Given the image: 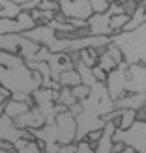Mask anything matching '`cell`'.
<instances>
[{
    "label": "cell",
    "instance_id": "obj_23",
    "mask_svg": "<svg viewBox=\"0 0 146 153\" xmlns=\"http://www.w3.org/2000/svg\"><path fill=\"white\" fill-rule=\"evenodd\" d=\"M105 52H107V54H109L112 60H114V62H116V64H122V62H124V56H122V51L116 47V45H114L112 41L109 43V45H107V47H105Z\"/></svg>",
    "mask_w": 146,
    "mask_h": 153
},
{
    "label": "cell",
    "instance_id": "obj_34",
    "mask_svg": "<svg viewBox=\"0 0 146 153\" xmlns=\"http://www.w3.org/2000/svg\"><path fill=\"white\" fill-rule=\"evenodd\" d=\"M107 2H109V4H112V2H114V4H124L126 0H107Z\"/></svg>",
    "mask_w": 146,
    "mask_h": 153
},
{
    "label": "cell",
    "instance_id": "obj_11",
    "mask_svg": "<svg viewBox=\"0 0 146 153\" xmlns=\"http://www.w3.org/2000/svg\"><path fill=\"white\" fill-rule=\"evenodd\" d=\"M19 39L21 34H0V51L19 54Z\"/></svg>",
    "mask_w": 146,
    "mask_h": 153
},
{
    "label": "cell",
    "instance_id": "obj_14",
    "mask_svg": "<svg viewBox=\"0 0 146 153\" xmlns=\"http://www.w3.org/2000/svg\"><path fill=\"white\" fill-rule=\"evenodd\" d=\"M56 82L60 84V86L71 88V86H75V84L81 82V76H79V73H77L75 67H71V69H66V71L60 73V75L56 76Z\"/></svg>",
    "mask_w": 146,
    "mask_h": 153
},
{
    "label": "cell",
    "instance_id": "obj_13",
    "mask_svg": "<svg viewBox=\"0 0 146 153\" xmlns=\"http://www.w3.org/2000/svg\"><path fill=\"white\" fill-rule=\"evenodd\" d=\"M15 153H41V144L34 140H26V138H19L17 142H13Z\"/></svg>",
    "mask_w": 146,
    "mask_h": 153
},
{
    "label": "cell",
    "instance_id": "obj_2",
    "mask_svg": "<svg viewBox=\"0 0 146 153\" xmlns=\"http://www.w3.org/2000/svg\"><path fill=\"white\" fill-rule=\"evenodd\" d=\"M127 67L129 64L122 62L114 67L112 71L107 73V79H105V86H107V91H109V95L114 99L122 97L127 91Z\"/></svg>",
    "mask_w": 146,
    "mask_h": 153
},
{
    "label": "cell",
    "instance_id": "obj_15",
    "mask_svg": "<svg viewBox=\"0 0 146 153\" xmlns=\"http://www.w3.org/2000/svg\"><path fill=\"white\" fill-rule=\"evenodd\" d=\"M135 121H137V110H133V108H120V116L116 120V125L120 129L126 131V129H129Z\"/></svg>",
    "mask_w": 146,
    "mask_h": 153
},
{
    "label": "cell",
    "instance_id": "obj_29",
    "mask_svg": "<svg viewBox=\"0 0 146 153\" xmlns=\"http://www.w3.org/2000/svg\"><path fill=\"white\" fill-rule=\"evenodd\" d=\"M107 13H109L111 15V17H112V15H120V13H124V7H122V4H109V7H107Z\"/></svg>",
    "mask_w": 146,
    "mask_h": 153
},
{
    "label": "cell",
    "instance_id": "obj_24",
    "mask_svg": "<svg viewBox=\"0 0 146 153\" xmlns=\"http://www.w3.org/2000/svg\"><path fill=\"white\" fill-rule=\"evenodd\" d=\"M75 153H96L94 144H90L88 140H75Z\"/></svg>",
    "mask_w": 146,
    "mask_h": 153
},
{
    "label": "cell",
    "instance_id": "obj_6",
    "mask_svg": "<svg viewBox=\"0 0 146 153\" xmlns=\"http://www.w3.org/2000/svg\"><path fill=\"white\" fill-rule=\"evenodd\" d=\"M60 13L66 19H84L86 21L92 15V7L88 0H58Z\"/></svg>",
    "mask_w": 146,
    "mask_h": 153
},
{
    "label": "cell",
    "instance_id": "obj_31",
    "mask_svg": "<svg viewBox=\"0 0 146 153\" xmlns=\"http://www.w3.org/2000/svg\"><path fill=\"white\" fill-rule=\"evenodd\" d=\"M58 153H75V142H71V144H60Z\"/></svg>",
    "mask_w": 146,
    "mask_h": 153
},
{
    "label": "cell",
    "instance_id": "obj_28",
    "mask_svg": "<svg viewBox=\"0 0 146 153\" xmlns=\"http://www.w3.org/2000/svg\"><path fill=\"white\" fill-rule=\"evenodd\" d=\"M92 73H94V76H96V80H97V82H105L107 73H105L99 65H94V67H92Z\"/></svg>",
    "mask_w": 146,
    "mask_h": 153
},
{
    "label": "cell",
    "instance_id": "obj_26",
    "mask_svg": "<svg viewBox=\"0 0 146 153\" xmlns=\"http://www.w3.org/2000/svg\"><path fill=\"white\" fill-rule=\"evenodd\" d=\"M37 7L45 11H60V2H56V0H41Z\"/></svg>",
    "mask_w": 146,
    "mask_h": 153
},
{
    "label": "cell",
    "instance_id": "obj_12",
    "mask_svg": "<svg viewBox=\"0 0 146 153\" xmlns=\"http://www.w3.org/2000/svg\"><path fill=\"white\" fill-rule=\"evenodd\" d=\"M142 25H146V10L139 4V7L129 15V21H127V25L124 26L122 32H129V30H135V28H139Z\"/></svg>",
    "mask_w": 146,
    "mask_h": 153
},
{
    "label": "cell",
    "instance_id": "obj_9",
    "mask_svg": "<svg viewBox=\"0 0 146 153\" xmlns=\"http://www.w3.org/2000/svg\"><path fill=\"white\" fill-rule=\"evenodd\" d=\"M146 105V94H135V91H126L122 97L114 99V108H141Z\"/></svg>",
    "mask_w": 146,
    "mask_h": 153
},
{
    "label": "cell",
    "instance_id": "obj_16",
    "mask_svg": "<svg viewBox=\"0 0 146 153\" xmlns=\"http://www.w3.org/2000/svg\"><path fill=\"white\" fill-rule=\"evenodd\" d=\"M21 11H22L21 6H17L15 2H11V0H0V17L15 19Z\"/></svg>",
    "mask_w": 146,
    "mask_h": 153
},
{
    "label": "cell",
    "instance_id": "obj_21",
    "mask_svg": "<svg viewBox=\"0 0 146 153\" xmlns=\"http://www.w3.org/2000/svg\"><path fill=\"white\" fill-rule=\"evenodd\" d=\"M75 101H77V99L71 95V90H70V88L62 86V90H58V99H56V103H62L64 106H67V108H70Z\"/></svg>",
    "mask_w": 146,
    "mask_h": 153
},
{
    "label": "cell",
    "instance_id": "obj_3",
    "mask_svg": "<svg viewBox=\"0 0 146 153\" xmlns=\"http://www.w3.org/2000/svg\"><path fill=\"white\" fill-rule=\"evenodd\" d=\"M55 127H56V136H58L60 144H71V142H75L77 121H75V116L70 110H64V112L56 114Z\"/></svg>",
    "mask_w": 146,
    "mask_h": 153
},
{
    "label": "cell",
    "instance_id": "obj_20",
    "mask_svg": "<svg viewBox=\"0 0 146 153\" xmlns=\"http://www.w3.org/2000/svg\"><path fill=\"white\" fill-rule=\"evenodd\" d=\"M97 65L101 67V69H103L105 73H109V71H112V69H114V67H116L118 64L114 62V60H112V58H111V56H109V54H107V52L103 51L101 54L97 56Z\"/></svg>",
    "mask_w": 146,
    "mask_h": 153
},
{
    "label": "cell",
    "instance_id": "obj_33",
    "mask_svg": "<svg viewBox=\"0 0 146 153\" xmlns=\"http://www.w3.org/2000/svg\"><path fill=\"white\" fill-rule=\"evenodd\" d=\"M114 153H137L133 148H129V146H126L124 149H122V151H114Z\"/></svg>",
    "mask_w": 146,
    "mask_h": 153
},
{
    "label": "cell",
    "instance_id": "obj_1",
    "mask_svg": "<svg viewBox=\"0 0 146 153\" xmlns=\"http://www.w3.org/2000/svg\"><path fill=\"white\" fill-rule=\"evenodd\" d=\"M111 41L122 51L126 64H144L146 65V25L111 36Z\"/></svg>",
    "mask_w": 146,
    "mask_h": 153
},
{
    "label": "cell",
    "instance_id": "obj_4",
    "mask_svg": "<svg viewBox=\"0 0 146 153\" xmlns=\"http://www.w3.org/2000/svg\"><path fill=\"white\" fill-rule=\"evenodd\" d=\"M19 138H26V140H34V133L32 129H19L15 125L13 118L0 114V142H17Z\"/></svg>",
    "mask_w": 146,
    "mask_h": 153
},
{
    "label": "cell",
    "instance_id": "obj_25",
    "mask_svg": "<svg viewBox=\"0 0 146 153\" xmlns=\"http://www.w3.org/2000/svg\"><path fill=\"white\" fill-rule=\"evenodd\" d=\"M88 2H90V7H92V13H103V11H107V7H109L107 0H88Z\"/></svg>",
    "mask_w": 146,
    "mask_h": 153
},
{
    "label": "cell",
    "instance_id": "obj_10",
    "mask_svg": "<svg viewBox=\"0 0 146 153\" xmlns=\"http://www.w3.org/2000/svg\"><path fill=\"white\" fill-rule=\"evenodd\" d=\"M30 103H26V101H17V99H7V101L4 103V114L6 116H10V118H19V116H22L25 112H28L30 110Z\"/></svg>",
    "mask_w": 146,
    "mask_h": 153
},
{
    "label": "cell",
    "instance_id": "obj_22",
    "mask_svg": "<svg viewBox=\"0 0 146 153\" xmlns=\"http://www.w3.org/2000/svg\"><path fill=\"white\" fill-rule=\"evenodd\" d=\"M90 88H92V86H86V84L79 82V84H75V86H71L70 90H71V95L77 99V101H82V99H86V97H88Z\"/></svg>",
    "mask_w": 146,
    "mask_h": 153
},
{
    "label": "cell",
    "instance_id": "obj_5",
    "mask_svg": "<svg viewBox=\"0 0 146 153\" xmlns=\"http://www.w3.org/2000/svg\"><path fill=\"white\" fill-rule=\"evenodd\" d=\"M124 144L133 148L137 153H146V121L137 120L124 131Z\"/></svg>",
    "mask_w": 146,
    "mask_h": 153
},
{
    "label": "cell",
    "instance_id": "obj_7",
    "mask_svg": "<svg viewBox=\"0 0 146 153\" xmlns=\"http://www.w3.org/2000/svg\"><path fill=\"white\" fill-rule=\"evenodd\" d=\"M22 36H26L28 39H32L34 43L40 45V47H47V49L58 39L55 28H51L49 25H36L34 28H30V30H26V32H22Z\"/></svg>",
    "mask_w": 146,
    "mask_h": 153
},
{
    "label": "cell",
    "instance_id": "obj_35",
    "mask_svg": "<svg viewBox=\"0 0 146 153\" xmlns=\"http://www.w3.org/2000/svg\"><path fill=\"white\" fill-rule=\"evenodd\" d=\"M56 2H58V0H56Z\"/></svg>",
    "mask_w": 146,
    "mask_h": 153
},
{
    "label": "cell",
    "instance_id": "obj_32",
    "mask_svg": "<svg viewBox=\"0 0 146 153\" xmlns=\"http://www.w3.org/2000/svg\"><path fill=\"white\" fill-rule=\"evenodd\" d=\"M137 120L146 121V105H144V106H141V108H137Z\"/></svg>",
    "mask_w": 146,
    "mask_h": 153
},
{
    "label": "cell",
    "instance_id": "obj_27",
    "mask_svg": "<svg viewBox=\"0 0 146 153\" xmlns=\"http://www.w3.org/2000/svg\"><path fill=\"white\" fill-rule=\"evenodd\" d=\"M122 7H124V13L127 15H131L137 7H139V0H126L124 4H122Z\"/></svg>",
    "mask_w": 146,
    "mask_h": 153
},
{
    "label": "cell",
    "instance_id": "obj_18",
    "mask_svg": "<svg viewBox=\"0 0 146 153\" xmlns=\"http://www.w3.org/2000/svg\"><path fill=\"white\" fill-rule=\"evenodd\" d=\"M15 21H17V25H19V28H21V34L22 32H26V30H30V28H34L37 22L34 21V17L30 15V11H25L22 10L17 17H15Z\"/></svg>",
    "mask_w": 146,
    "mask_h": 153
},
{
    "label": "cell",
    "instance_id": "obj_30",
    "mask_svg": "<svg viewBox=\"0 0 146 153\" xmlns=\"http://www.w3.org/2000/svg\"><path fill=\"white\" fill-rule=\"evenodd\" d=\"M67 110H70V112L73 114V116L77 118V116H79V114L82 112V103H81V101H75V103H73V105H71Z\"/></svg>",
    "mask_w": 146,
    "mask_h": 153
},
{
    "label": "cell",
    "instance_id": "obj_8",
    "mask_svg": "<svg viewBox=\"0 0 146 153\" xmlns=\"http://www.w3.org/2000/svg\"><path fill=\"white\" fill-rule=\"evenodd\" d=\"M86 28L90 36H112L111 32V15L103 13H92L86 19Z\"/></svg>",
    "mask_w": 146,
    "mask_h": 153
},
{
    "label": "cell",
    "instance_id": "obj_19",
    "mask_svg": "<svg viewBox=\"0 0 146 153\" xmlns=\"http://www.w3.org/2000/svg\"><path fill=\"white\" fill-rule=\"evenodd\" d=\"M129 21V15L127 13H120V15H112L111 17V32L112 34H118L124 30V26L127 25Z\"/></svg>",
    "mask_w": 146,
    "mask_h": 153
},
{
    "label": "cell",
    "instance_id": "obj_17",
    "mask_svg": "<svg viewBox=\"0 0 146 153\" xmlns=\"http://www.w3.org/2000/svg\"><path fill=\"white\" fill-rule=\"evenodd\" d=\"M75 69H77V73H79L82 84H86V86H94V84L97 82V80H96V76H94V73H92V67L81 64L79 60L75 62Z\"/></svg>",
    "mask_w": 146,
    "mask_h": 153
}]
</instances>
